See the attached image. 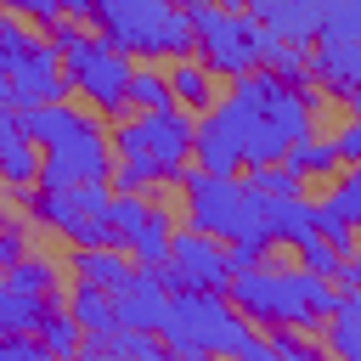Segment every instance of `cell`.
I'll return each instance as SVG.
<instances>
[{"label": "cell", "mask_w": 361, "mask_h": 361, "mask_svg": "<svg viewBox=\"0 0 361 361\" xmlns=\"http://www.w3.org/2000/svg\"><path fill=\"white\" fill-rule=\"evenodd\" d=\"M39 310H45L39 293H28V288H17V282L0 276V333H34Z\"/></svg>", "instance_id": "27"}, {"label": "cell", "mask_w": 361, "mask_h": 361, "mask_svg": "<svg viewBox=\"0 0 361 361\" xmlns=\"http://www.w3.org/2000/svg\"><path fill=\"white\" fill-rule=\"evenodd\" d=\"M226 299L254 322V327H316L327 322L338 288L333 276H316L305 265H248V271H231L226 282Z\"/></svg>", "instance_id": "4"}, {"label": "cell", "mask_w": 361, "mask_h": 361, "mask_svg": "<svg viewBox=\"0 0 361 361\" xmlns=\"http://www.w3.org/2000/svg\"><path fill=\"white\" fill-rule=\"evenodd\" d=\"M259 68H271V73L288 79V85H316V79H310V45H288V39H276V45L265 51Z\"/></svg>", "instance_id": "31"}, {"label": "cell", "mask_w": 361, "mask_h": 361, "mask_svg": "<svg viewBox=\"0 0 361 361\" xmlns=\"http://www.w3.org/2000/svg\"><path fill=\"white\" fill-rule=\"evenodd\" d=\"M90 23L135 62H169L192 51V17L175 0H96Z\"/></svg>", "instance_id": "5"}, {"label": "cell", "mask_w": 361, "mask_h": 361, "mask_svg": "<svg viewBox=\"0 0 361 361\" xmlns=\"http://www.w3.org/2000/svg\"><path fill=\"white\" fill-rule=\"evenodd\" d=\"M226 248H231V271H248V265H265V259H271V243H265V231L231 237Z\"/></svg>", "instance_id": "36"}, {"label": "cell", "mask_w": 361, "mask_h": 361, "mask_svg": "<svg viewBox=\"0 0 361 361\" xmlns=\"http://www.w3.org/2000/svg\"><path fill=\"white\" fill-rule=\"evenodd\" d=\"M158 276H164V288H209V293H226V282H231V248L220 237L186 226V231H175L169 259L158 265Z\"/></svg>", "instance_id": "11"}, {"label": "cell", "mask_w": 361, "mask_h": 361, "mask_svg": "<svg viewBox=\"0 0 361 361\" xmlns=\"http://www.w3.org/2000/svg\"><path fill=\"white\" fill-rule=\"evenodd\" d=\"M186 17H192V51L209 62L214 79H243V73H254V68L265 62V51L276 45V34H271L265 23H254L243 6L209 0V6H192Z\"/></svg>", "instance_id": "6"}, {"label": "cell", "mask_w": 361, "mask_h": 361, "mask_svg": "<svg viewBox=\"0 0 361 361\" xmlns=\"http://www.w3.org/2000/svg\"><path fill=\"white\" fill-rule=\"evenodd\" d=\"M259 231H265V243L276 248V243H299L305 231H316V203L305 197V192H276V197H259Z\"/></svg>", "instance_id": "16"}, {"label": "cell", "mask_w": 361, "mask_h": 361, "mask_svg": "<svg viewBox=\"0 0 361 361\" xmlns=\"http://www.w3.org/2000/svg\"><path fill=\"white\" fill-rule=\"evenodd\" d=\"M17 130H23V124H17V107H11V102H0V147H6Z\"/></svg>", "instance_id": "42"}, {"label": "cell", "mask_w": 361, "mask_h": 361, "mask_svg": "<svg viewBox=\"0 0 361 361\" xmlns=\"http://www.w3.org/2000/svg\"><path fill=\"white\" fill-rule=\"evenodd\" d=\"M158 338L169 355H243V361H271V333H254V322L209 288H169Z\"/></svg>", "instance_id": "3"}, {"label": "cell", "mask_w": 361, "mask_h": 361, "mask_svg": "<svg viewBox=\"0 0 361 361\" xmlns=\"http://www.w3.org/2000/svg\"><path fill=\"white\" fill-rule=\"evenodd\" d=\"M316 237H327L338 254H355V226H344L338 214H327L322 203H316Z\"/></svg>", "instance_id": "37"}, {"label": "cell", "mask_w": 361, "mask_h": 361, "mask_svg": "<svg viewBox=\"0 0 361 361\" xmlns=\"http://www.w3.org/2000/svg\"><path fill=\"white\" fill-rule=\"evenodd\" d=\"M34 180H39V141L17 130V135L0 147V186H6V192H28Z\"/></svg>", "instance_id": "25"}, {"label": "cell", "mask_w": 361, "mask_h": 361, "mask_svg": "<svg viewBox=\"0 0 361 361\" xmlns=\"http://www.w3.org/2000/svg\"><path fill=\"white\" fill-rule=\"evenodd\" d=\"M130 107H135V113H152V107H175L169 73H164V68H152V62H135V68H130Z\"/></svg>", "instance_id": "28"}, {"label": "cell", "mask_w": 361, "mask_h": 361, "mask_svg": "<svg viewBox=\"0 0 361 361\" xmlns=\"http://www.w3.org/2000/svg\"><path fill=\"white\" fill-rule=\"evenodd\" d=\"M6 282H17V288H28V293H39V299H62V265L56 259H45V254H17L11 265H6Z\"/></svg>", "instance_id": "26"}, {"label": "cell", "mask_w": 361, "mask_h": 361, "mask_svg": "<svg viewBox=\"0 0 361 361\" xmlns=\"http://www.w3.org/2000/svg\"><path fill=\"white\" fill-rule=\"evenodd\" d=\"M333 282H338V288H361V254H344L338 271H333Z\"/></svg>", "instance_id": "41"}, {"label": "cell", "mask_w": 361, "mask_h": 361, "mask_svg": "<svg viewBox=\"0 0 361 361\" xmlns=\"http://www.w3.org/2000/svg\"><path fill=\"white\" fill-rule=\"evenodd\" d=\"M327 350L344 361H361V288H338L327 310Z\"/></svg>", "instance_id": "22"}, {"label": "cell", "mask_w": 361, "mask_h": 361, "mask_svg": "<svg viewBox=\"0 0 361 361\" xmlns=\"http://www.w3.org/2000/svg\"><path fill=\"white\" fill-rule=\"evenodd\" d=\"M68 310H73V322L85 327V338H107V333L118 327L113 293L96 288V282H85V276H73V288H68Z\"/></svg>", "instance_id": "21"}, {"label": "cell", "mask_w": 361, "mask_h": 361, "mask_svg": "<svg viewBox=\"0 0 361 361\" xmlns=\"http://www.w3.org/2000/svg\"><path fill=\"white\" fill-rule=\"evenodd\" d=\"M6 79H11V107H17V113H23V107H39V102L73 96V90H68V73H62V51H56L51 39H34Z\"/></svg>", "instance_id": "13"}, {"label": "cell", "mask_w": 361, "mask_h": 361, "mask_svg": "<svg viewBox=\"0 0 361 361\" xmlns=\"http://www.w3.org/2000/svg\"><path fill=\"white\" fill-rule=\"evenodd\" d=\"M107 141H113V158L147 164L158 180H175V175L192 164V113H186V107L135 113V107H130L124 118H113Z\"/></svg>", "instance_id": "8"}, {"label": "cell", "mask_w": 361, "mask_h": 361, "mask_svg": "<svg viewBox=\"0 0 361 361\" xmlns=\"http://www.w3.org/2000/svg\"><path fill=\"white\" fill-rule=\"evenodd\" d=\"M333 39H361V0H333L316 23V45H333Z\"/></svg>", "instance_id": "32"}, {"label": "cell", "mask_w": 361, "mask_h": 361, "mask_svg": "<svg viewBox=\"0 0 361 361\" xmlns=\"http://www.w3.org/2000/svg\"><path fill=\"white\" fill-rule=\"evenodd\" d=\"M56 6H62L68 17H85V23H90V6H96V0H56Z\"/></svg>", "instance_id": "43"}, {"label": "cell", "mask_w": 361, "mask_h": 361, "mask_svg": "<svg viewBox=\"0 0 361 361\" xmlns=\"http://www.w3.org/2000/svg\"><path fill=\"white\" fill-rule=\"evenodd\" d=\"M192 164L209 175H243V124L231 102H214L192 118Z\"/></svg>", "instance_id": "12"}, {"label": "cell", "mask_w": 361, "mask_h": 361, "mask_svg": "<svg viewBox=\"0 0 361 361\" xmlns=\"http://www.w3.org/2000/svg\"><path fill=\"white\" fill-rule=\"evenodd\" d=\"M175 6H186V11H192V6H209V0H175Z\"/></svg>", "instance_id": "46"}, {"label": "cell", "mask_w": 361, "mask_h": 361, "mask_svg": "<svg viewBox=\"0 0 361 361\" xmlns=\"http://www.w3.org/2000/svg\"><path fill=\"white\" fill-rule=\"evenodd\" d=\"M23 135L39 141V186H73V180H107L113 169V141L102 130V118L90 107L62 102H39L17 113Z\"/></svg>", "instance_id": "2"}, {"label": "cell", "mask_w": 361, "mask_h": 361, "mask_svg": "<svg viewBox=\"0 0 361 361\" xmlns=\"http://www.w3.org/2000/svg\"><path fill=\"white\" fill-rule=\"evenodd\" d=\"M164 305H169V288H164L158 265H135V271H130V282H124V288H113L118 327H147V333H158Z\"/></svg>", "instance_id": "14"}, {"label": "cell", "mask_w": 361, "mask_h": 361, "mask_svg": "<svg viewBox=\"0 0 361 361\" xmlns=\"http://www.w3.org/2000/svg\"><path fill=\"white\" fill-rule=\"evenodd\" d=\"M34 333H39L45 355H79V350H85V327H79V322H73V310H68V305H56V299H45V310H39Z\"/></svg>", "instance_id": "23"}, {"label": "cell", "mask_w": 361, "mask_h": 361, "mask_svg": "<svg viewBox=\"0 0 361 361\" xmlns=\"http://www.w3.org/2000/svg\"><path fill=\"white\" fill-rule=\"evenodd\" d=\"M169 90H175V107H186L192 118H197L203 107H214V102H220V79L209 73V62H203L197 51L169 56Z\"/></svg>", "instance_id": "17"}, {"label": "cell", "mask_w": 361, "mask_h": 361, "mask_svg": "<svg viewBox=\"0 0 361 361\" xmlns=\"http://www.w3.org/2000/svg\"><path fill=\"white\" fill-rule=\"evenodd\" d=\"M322 209L361 231V164H344V169H338V180H333V192L322 197Z\"/></svg>", "instance_id": "29"}, {"label": "cell", "mask_w": 361, "mask_h": 361, "mask_svg": "<svg viewBox=\"0 0 361 361\" xmlns=\"http://www.w3.org/2000/svg\"><path fill=\"white\" fill-rule=\"evenodd\" d=\"M243 186H248L254 197H276V192H299L305 175L288 169V164L276 158V164H248V169H243Z\"/></svg>", "instance_id": "30"}, {"label": "cell", "mask_w": 361, "mask_h": 361, "mask_svg": "<svg viewBox=\"0 0 361 361\" xmlns=\"http://www.w3.org/2000/svg\"><path fill=\"white\" fill-rule=\"evenodd\" d=\"M34 45V34H28V23L17 17V11H0V73H11L17 62H23V51Z\"/></svg>", "instance_id": "34"}, {"label": "cell", "mask_w": 361, "mask_h": 361, "mask_svg": "<svg viewBox=\"0 0 361 361\" xmlns=\"http://www.w3.org/2000/svg\"><path fill=\"white\" fill-rule=\"evenodd\" d=\"M293 254H299V265H305V271H316V276H333V271H338V259H344V254H338L327 237H316V231H305V237L293 243Z\"/></svg>", "instance_id": "35"}, {"label": "cell", "mask_w": 361, "mask_h": 361, "mask_svg": "<svg viewBox=\"0 0 361 361\" xmlns=\"http://www.w3.org/2000/svg\"><path fill=\"white\" fill-rule=\"evenodd\" d=\"M310 79H322L350 113H361V39H333L310 51Z\"/></svg>", "instance_id": "15"}, {"label": "cell", "mask_w": 361, "mask_h": 361, "mask_svg": "<svg viewBox=\"0 0 361 361\" xmlns=\"http://www.w3.org/2000/svg\"><path fill=\"white\" fill-rule=\"evenodd\" d=\"M180 203H186V226L231 243L259 231V197L243 186V175H209V169H180L175 175Z\"/></svg>", "instance_id": "9"}, {"label": "cell", "mask_w": 361, "mask_h": 361, "mask_svg": "<svg viewBox=\"0 0 361 361\" xmlns=\"http://www.w3.org/2000/svg\"><path fill=\"white\" fill-rule=\"evenodd\" d=\"M299 6H305V11H310V17H316V23H322V11H327V6H333V0H299Z\"/></svg>", "instance_id": "44"}, {"label": "cell", "mask_w": 361, "mask_h": 361, "mask_svg": "<svg viewBox=\"0 0 361 361\" xmlns=\"http://www.w3.org/2000/svg\"><path fill=\"white\" fill-rule=\"evenodd\" d=\"M288 169H299L305 180H327V175H338L344 169V158H338V147H333V135H299L293 147H288V158H282Z\"/></svg>", "instance_id": "24"}, {"label": "cell", "mask_w": 361, "mask_h": 361, "mask_svg": "<svg viewBox=\"0 0 361 361\" xmlns=\"http://www.w3.org/2000/svg\"><path fill=\"white\" fill-rule=\"evenodd\" d=\"M130 68L135 56H124L107 34H85L79 45L62 51V73H68V90L90 102V113L102 118H124L130 113Z\"/></svg>", "instance_id": "10"}, {"label": "cell", "mask_w": 361, "mask_h": 361, "mask_svg": "<svg viewBox=\"0 0 361 361\" xmlns=\"http://www.w3.org/2000/svg\"><path fill=\"white\" fill-rule=\"evenodd\" d=\"M226 102L237 107V124H243V169L288 158V147L299 135H310L316 113H322V102H316L310 85H288L271 68H254V73L231 79Z\"/></svg>", "instance_id": "1"}, {"label": "cell", "mask_w": 361, "mask_h": 361, "mask_svg": "<svg viewBox=\"0 0 361 361\" xmlns=\"http://www.w3.org/2000/svg\"><path fill=\"white\" fill-rule=\"evenodd\" d=\"M333 147H338L344 164H361V113H350V124L333 135Z\"/></svg>", "instance_id": "40"}, {"label": "cell", "mask_w": 361, "mask_h": 361, "mask_svg": "<svg viewBox=\"0 0 361 361\" xmlns=\"http://www.w3.org/2000/svg\"><path fill=\"white\" fill-rule=\"evenodd\" d=\"M226 6H248V0H226Z\"/></svg>", "instance_id": "47"}, {"label": "cell", "mask_w": 361, "mask_h": 361, "mask_svg": "<svg viewBox=\"0 0 361 361\" xmlns=\"http://www.w3.org/2000/svg\"><path fill=\"white\" fill-rule=\"evenodd\" d=\"M68 271L113 293V288H124V282H130V271H135V259H130V254H124L118 243H96V248H73V259H68Z\"/></svg>", "instance_id": "19"}, {"label": "cell", "mask_w": 361, "mask_h": 361, "mask_svg": "<svg viewBox=\"0 0 361 361\" xmlns=\"http://www.w3.org/2000/svg\"><path fill=\"white\" fill-rule=\"evenodd\" d=\"M85 34H90V23H85V17H68V11H62L56 23H45V39H51L56 51H68V45H79Z\"/></svg>", "instance_id": "39"}, {"label": "cell", "mask_w": 361, "mask_h": 361, "mask_svg": "<svg viewBox=\"0 0 361 361\" xmlns=\"http://www.w3.org/2000/svg\"><path fill=\"white\" fill-rule=\"evenodd\" d=\"M271 355H299V361H310V355H316V338H305V327H271Z\"/></svg>", "instance_id": "38"}, {"label": "cell", "mask_w": 361, "mask_h": 361, "mask_svg": "<svg viewBox=\"0 0 361 361\" xmlns=\"http://www.w3.org/2000/svg\"><path fill=\"white\" fill-rule=\"evenodd\" d=\"M141 214H147V197H141V192H113V197H107V226H113V243H118V248L130 243V231L141 226Z\"/></svg>", "instance_id": "33"}, {"label": "cell", "mask_w": 361, "mask_h": 361, "mask_svg": "<svg viewBox=\"0 0 361 361\" xmlns=\"http://www.w3.org/2000/svg\"><path fill=\"white\" fill-rule=\"evenodd\" d=\"M0 102H11V79L6 73H0Z\"/></svg>", "instance_id": "45"}, {"label": "cell", "mask_w": 361, "mask_h": 361, "mask_svg": "<svg viewBox=\"0 0 361 361\" xmlns=\"http://www.w3.org/2000/svg\"><path fill=\"white\" fill-rule=\"evenodd\" d=\"M169 243H175V209H169V203H147V214H141V226L130 231L124 254H130L135 265H164V259H169Z\"/></svg>", "instance_id": "18"}, {"label": "cell", "mask_w": 361, "mask_h": 361, "mask_svg": "<svg viewBox=\"0 0 361 361\" xmlns=\"http://www.w3.org/2000/svg\"><path fill=\"white\" fill-rule=\"evenodd\" d=\"M254 23H265L276 39H288V45H310L316 39V17L299 6V0H248L243 6Z\"/></svg>", "instance_id": "20"}, {"label": "cell", "mask_w": 361, "mask_h": 361, "mask_svg": "<svg viewBox=\"0 0 361 361\" xmlns=\"http://www.w3.org/2000/svg\"><path fill=\"white\" fill-rule=\"evenodd\" d=\"M34 226L68 237V248H96V243H113V226H107V197L113 186L107 180H73V186H28V192H11Z\"/></svg>", "instance_id": "7"}]
</instances>
